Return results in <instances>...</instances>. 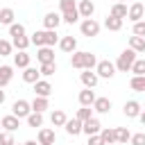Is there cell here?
Masks as SVG:
<instances>
[{"label": "cell", "mask_w": 145, "mask_h": 145, "mask_svg": "<svg viewBox=\"0 0 145 145\" xmlns=\"http://www.w3.org/2000/svg\"><path fill=\"white\" fill-rule=\"evenodd\" d=\"M129 48L138 54V52H145V39L143 36H131L129 39Z\"/></svg>", "instance_id": "cell-31"}, {"label": "cell", "mask_w": 145, "mask_h": 145, "mask_svg": "<svg viewBox=\"0 0 145 145\" xmlns=\"http://www.w3.org/2000/svg\"><path fill=\"white\" fill-rule=\"evenodd\" d=\"M0 127H5V131H11V134H14V131L20 127V118H16L14 113H11V116H5V118L0 120Z\"/></svg>", "instance_id": "cell-13"}, {"label": "cell", "mask_w": 145, "mask_h": 145, "mask_svg": "<svg viewBox=\"0 0 145 145\" xmlns=\"http://www.w3.org/2000/svg\"><path fill=\"white\" fill-rule=\"evenodd\" d=\"M127 14H129L127 5H125V2H116V5L111 7V14H109V16H113V18H120V20H125V18H127Z\"/></svg>", "instance_id": "cell-20"}, {"label": "cell", "mask_w": 145, "mask_h": 145, "mask_svg": "<svg viewBox=\"0 0 145 145\" xmlns=\"http://www.w3.org/2000/svg\"><path fill=\"white\" fill-rule=\"evenodd\" d=\"M131 145H145V134H131Z\"/></svg>", "instance_id": "cell-45"}, {"label": "cell", "mask_w": 145, "mask_h": 145, "mask_svg": "<svg viewBox=\"0 0 145 145\" xmlns=\"http://www.w3.org/2000/svg\"><path fill=\"white\" fill-rule=\"evenodd\" d=\"M95 93H93V88H84V91H79V104L82 106H93L95 104Z\"/></svg>", "instance_id": "cell-17"}, {"label": "cell", "mask_w": 145, "mask_h": 145, "mask_svg": "<svg viewBox=\"0 0 145 145\" xmlns=\"http://www.w3.org/2000/svg\"><path fill=\"white\" fill-rule=\"evenodd\" d=\"M102 131V125H100V120L93 116L91 120H86L84 122V129H82V134H86V136H95V134H100Z\"/></svg>", "instance_id": "cell-8"}, {"label": "cell", "mask_w": 145, "mask_h": 145, "mask_svg": "<svg viewBox=\"0 0 145 145\" xmlns=\"http://www.w3.org/2000/svg\"><path fill=\"white\" fill-rule=\"evenodd\" d=\"M39 70H41V75H45V77H48V75H54V72H57V61H52V63H41Z\"/></svg>", "instance_id": "cell-40"}, {"label": "cell", "mask_w": 145, "mask_h": 145, "mask_svg": "<svg viewBox=\"0 0 145 145\" xmlns=\"http://www.w3.org/2000/svg\"><path fill=\"white\" fill-rule=\"evenodd\" d=\"M36 59H39L41 63H52V61H54V48H48V45L39 48V50H36Z\"/></svg>", "instance_id": "cell-11"}, {"label": "cell", "mask_w": 145, "mask_h": 145, "mask_svg": "<svg viewBox=\"0 0 145 145\" xmlns=\"http://www.w3.org/2000/svg\"><path fill=\"white\" fill-rule=\"evenodd\" d=\"M34 93H36L39 97H50V93H52V84L45 82V79H39V82L34 84Z\"/></svg>", "instance_id": "cell-15"}, {"label": "cell", "mask_w": 145, "mask_h": 145, "mask_svg": "<svg viewBox=\"0 0 145 145\" xmlns=\"http://www.w3.org/2000/svg\"><path fill=\"white\" fill-rule=\"evenodd\" d=\"M29 41H32V45H36V50H39V48H43V45H45V29L34 32V34L29 36Z\"/></svg>", "instance_id": "cell-33"}, {"label": "cell", "mask_w": 145, "mask_h": 145, "mask_svg": "<svg viewBox=\"0 0 145 145\" xmlns=\"http://www.w3.org/2000/svg\"><path fill=\"white\" fill-rule=\"evenodd\" d=\"M138 57H136V52L129 48V50H122L120 52V57H118V61H116V70H120V72H131V66H134V61H136Z\"/></svg>", "instance_id": "cell-2"}, {"label": "cell", "mask_w": 145, "mask_h": 145, "mask_svg": "<svg viewBox=\"0 0 145 145\" xmlns=\"http://www.w3.org/2000/svg\"><path fill=\"white\" fill-rule=\"evenodd\" d=\"M11 50H14V43L7 39H0V57H9Z\"/></svg>", "instance_id": "cell-39"}, {"label": "cell", "mask_w": 145, "mask_h": 145, "mask_svg": "<svg viewBox=\"0 0 145 145\" xmlns=\"http://www.w3.org/2000/svg\"><path fill=\"white\" fill-rule=\"evenodd\" d=\"M95 72H97V77L111 79V77L116 75V63H111V61L102 59V61H97V66H95Z\"/></svg>", "instance_id": "cell-4"}, {"label": "cell", "mask_w": 145, "mask_h": 145, "mask_svg": "<svg viewBox=\"0 0 145 145\" xmlns=\"http://www.w3.org/2000/svg\"><path fill=\"white\" fill-rule=\"evenodd\" d=\"M50 122H52L54 127H63V125L68 122V116H66L61 109H57V111H52V116H50Z\"/></svg>", "instance_id": "cell-25"}, {"label": "cell", "mask_w": 145, "mask_h": 145, "mask_svg": "<svg viewBox=\"0 0 145 145\" xmlns=\"http://www.w3.org/2000/svg\"><path fill=\"white\" fill-rule=\"evenodd\" d=\"M2 102H5V91L0 88V104H2Z\"/></svg>", "instance_id": "cell-49"}, {"label": "cell", "mask_w": 145, "mask_h": 145, "mask_svg": "<svg viewBox=\"0 0 145 145\" xmlns=\"http://www.w3.org/2000/svg\"><path fill=\"white\" fill-rule=\"evenodd\" d=\"M25 120H27V125H29V127H34V129H36V127H43V113L32 111V113H29Z\"/></svg>", "instance_id": "cell-32"}, {"label": "cell", "mask_w": 145, "mask_h": 145, "mask_svg": "<svg viewBox=\"0 0 145 145\" xmlns=\"http://www.w3.org/2000/svg\"><path fill=\"white\" fill-rule=\"evenodd\" d=\"M63 129H66V134H70V136H79L82 129H84V122H79L77 118H72V120H68V122L63 125Z\"/></svg>", "instance_id": "cell-18"}, {"label": "cell", "mask_w": 145, "mask_h": 145, "mask_svg": "<svg viewBox=\"0 0 145 145\" xmlns=\"http://www.w3.org/2000/svg\"><path fill=\"white\" fill-rule=\"evenodd\" d=\"M122 113H125L127 118H138V116H140V102H136V100H129V102H125V106H122Z\"/></svg>", "instance_id": "cell-12"}, {"label": "cell", "mask_w": 145, "mask_h": 145, "mask_svg": "<svg viewBox=\"0 0 145 145\" xmlns=\"http://www.w3.org/2000/svg\"><path fill=\"white\" fill-rule=\"evenodd\" d=\"M61 23H63V20H61V14H57V11H48V14L43 16V27H45V29H57Z\"/></svg>", "instance_id": "cell-6"}, {"label": "cell", "mask_w": 145, "mask_h": 145, "mask_svg": "<svg viewBox=\"0 0 145 145\" xmlns=\"http://www.w3.org/2000/svg\"><path fill=\"white\" fill-rule=\"evenodd\" d=\"M14 77V68L11 66H0V88H5Z\"/></svg>", "instance_id": "cell-24"}, {"label": "cell", "mask_w": 145, "mask_h": 145, "mask_svg": "<svg viewBox=\"0 0 145 145\" xmlns=\"http://www.w3.org/2000/svg\"><path fill=\"white\" fill-rule=\"evenodd\" d=\"M59 9H61V14H66V11H75L77 5H75V0H59Z\"/></svg>", "instance_id": "cell-41"}, {"label": "cell", "mask_w": 145, "mask_h": 145, "mask_svg": "<svg viewBox=\"0 0 145 145\" xmlns=\"http://www.w3.org/2000/svg\"><path fill=\"white\" fill-rule=\"evenodd\" d=\"M129 88L136 93H145V75H134L129 79Z\"/></svg>", "instance_id": "cell-21"}, {"label": "cell", "mask_w": 145, "mask_h": 145, "mask_svg": "<svg viewBox=\"0 0 145 145\" xmlns=\"http://www.w3.org/2000/svg\"><path fill=\"white\" fill-rule=\"evenodd\" d=\"M0 145H16L14 134H11V131H2V134H0Z\"/></svg>", "instance_id": "cell-43"}, {"label": "cell", "mask_w": 145, "mask_h": 145, "mask_svg": "<svg viewBox=\"0 0 145 145\" xmlns=\"http://www.w3.org/2000/svg\"><path fill=\"white\" fill-rule=\"evenodd\" d=\"M70 66L77 68V70H93L97 66V59H95L93 52H72Z\"/></svg>", "instance_id": "cell-1"}, {"label": "cell", "mask_w": 145, "mask_h": 145, "mask_svg": "<svg viewBox=\"0 0 145 145\" xmlns=\"http://www.w3.org/2000/svg\"><path fill=\"white\" fill-rule=\"evenodd\" d=\"M14 18H16V14H14V9L11 7H5V9H0V23L2 25H14Z\"/></svg>", "instance_id": "cell-27"}, {"label": "cell", "mask_w": 145, "mask_h": 145, "mask_svg": "<svg viewBox=\"0 0 145 145\" xmlns=\"http://www.w3.org/2000/svg\"><path fill=\"white\" fill-rule=\"evenodd\" d=\"M23 145H39V140H25Z\"/></svg>", "instance_id": "cell-48"}, {"label": "cell", "mask_w": 145, "mask_h": 145, "mask_svg": "<svg viewBox=\"0 0 145 145\" xmlns=\"http://www.w3.org/2000/svg\"><path fill=\"white\" fill-rule=\"evenodd\" d=\"M11 43H14V48H16L18 52H27V48L32 45V41H29L27 36H16V39H11Z\"/></svg>", "instance_id": "cell-29"}, {"label": "cell", "mask_w": 145, "mask_h": 145, "mask_svg": "<svg viewBox=\"0 0 145 145\" xmlns=\"http://www.w3.org/2000/svg\"><path fill=\"white\" fill-rule=\"evenodd\" d=\"M79 32L84 34V36H97L100 34V23L95 20V18H84L82 23H79Z\"/></svg>", "instance_id": "cell-3"}, {"label": "cell", "mask_w": 145, "mask_h": 145, "mask_svg": "<svg viewBox=\"0 0 145 145\" xmlns=\"http://www.w3.org/2000/svg\"><path fill=\"white\" fill-rule=\"evenodd\" d=\"M79 122H86V120H91L93 118V106H82V109H77V116H75Z\"/></svg>", "instance_id": "cell-34"}, {"label": "cell", "mask_w": 145, "mask_h": 145, "mask_svg": "<svg viewBox=\"0 0 145 145\" xmlns=\"http://www.w3.org/2000/svg\"><path fill=\"white\" fill-rule=\"evenodd\" d=\"M143 16H145V7H143L140 2H134V5L129 7V14H127V18H129L131 23H138V20H143Z\"/></svg>", "instance_id": "cell-10"}, {"label": "cell", "mask_w": 145, "mask_h": 145, "mask_svg": "<svg viewBox=\"0 0 145 145\" xmlns=\"http://www.w3.org/2000/svg\"><path fill=\"white\" fill-rule=\"evenodd\" d=\"M39 79H41V70L32 68V66L23 70V82H25V84H36Z\"/></svg>", "instance_id": "cell-19"}, {"label": "cell", "mask_w": 145, "mask_h": 145, "mask_svg": "<svg viewBox=\"0 0 145 145\" xmlns=\"http://www.w3.org/2000/svg\"><path fill=\"white\" fill-rule=\"evenodd\" d=\"M138 120H140V125L145 127V111H140V116H138Z\"/></svg>", "instance_id": "cell-47"}, {"label": "cell", "mask_w": 145, "mask_h": 145, "mask_svg": "<svg viewBox=\"0 0 145 145\" xmlns=\"http://www.w3.org/2000/svg\"><path fill=\"white\" fill-rule=\"evenodd\" d=\"M48 106H50L48 97H39V95H36V97L32 100V111H36V113H43Z\"/></svg>", "instance_id": "cell-30"}, {"label": "cell", "mask_w": 145, "mask_h": 145, "mask_svg": "<svg viewBox=\"0 0 145 145\" xmlns=\"http://www.w3.org/2000/svg\"><path fill=\"white\" fill-rule=\"evenodd\" d=\"M134 36H143L145 39V20L134 23Z\"/></svg>", "instance_id": "cell-44"}, {"label": "cell", "mask_w": 145, "mask_h": 145, "mask_svg": "<svg viewBox=\"0 0 145 145\" xmlns=\"http://www.w3.org/2000/svg\"><path fill=\"white\" fill-rule=\"evenodd\" d=\"M116 2H125V0H116Z\"/></svg>", "instance_id": "cell-50"}, {"label": "cell", "mask_w": 145, "mask_h": 145, "mask_svg": "<svg viewBox=\"0 0 145 145\" xmlns=\"http://www.w3.org/2000/svg\"><path fill=\"white\" fill-rule=\"evenodd\" d=\"M59 48L63 52L72 54V52H77V39L75 36H63V39H59Z\"/></svg>", "instance_id": "cell-14"}, {"label": "cell", "mask_w": 145, "mask_h": 145, "mask_svg": "<svg viewBox=\"0 0 145 145\" xmlns=\"http://www.w3.org/2000/svg\"><path fill=\"white\" fill-rule=\"evenodd\" d=\"M54 43H59L57 29H45V45H48V48H54Z\"/></svg>", "instance_id": "cell-37"}, {"label": "cell", "mask_w": 145, "mask_h": 145, "mask_svg": "<svg viewBox=\"0 0 145 145\" xmlns=\"http://www.w3.org/2000/svg\"><path fill=\"white\" fill-rule=\"evenodd\" d=\"M97 72H93V70H84V72H79V82L84 84V88H95L97 86Z\"/></svg>", "instance_id": "cell-7"}, {"label": "cell", "mask_w": 145, "mask_h": 145, "mask_svg": "<svg viewBox=\"0 0 145 145\" xmlns=\"http://www.w3.org/2000/svg\"><path fill=\"white\" fill-rule=\"evenodd\" d=\"M29 61H32V57L27 54V52H18V54H14V66L16 68H29Z\"/></svg>", "instance_id": "cell-22"}, {"label": "cell", "mask_w": 145, "mask_h": 145, "mask_svg": "<svg viewBox=\"0 0 145 145\" xmlns=\"http://www.w3.org/2000/svg\"><path fill=\"white\" fill-rule=\"evenodd\" d=\"M86 145H106V143L102 140L100 134H95V136H88V143H86Z\"/></svg>", "instance_id": "cell-46"}, {"label": "cell", "mask_w": 145, "mask_h": 145, "mask_svg": "<svg viewBox=\"0 0 145 145\" xmlns=\"http://www.w3.org/2000/svg\"><path fill=\"white\" fill-rule=\"evenodd\" d=\"M11 113H14L16 118H27V116L32 113V102H27V100H16V102L11 104Z\"/></svg>", "instance_id": "cell-5"}, {"label": "cell", "mask_w": 145, "mask_h": 145, "mask_svg": "<svg viewBox=\"0 0 145 145\" xmlns=\"http://www.w3.org/2000/svg\"><path fill=\"white\" fill-rule=\"evenodd\" d=\"M104 27H106L109 32H120V29H122V20H120V18H113V16H106V18H104Z\"/></svg>", "instance_id": "cell-28"}, {"label": "cell", "mask_w": 145, "mask_h": 145, "mask_svg": "<svg viewBox=\"0 0 145 145\" xmlns=\"http://www.w3.org/2000/svg\"><path fill=\"white\" fill-rule=\"evenodd\" d=\"M9 36H11V39H16V36H25V25H23V23H14V25H9Z\"/></svg>", "instance_id": "cell-36"}, {"label": "cell", "mask_w": 145, "mask_h": 145, "mask_svg": "<svg viewBox=\"0 0 145 145\" xmlns=\"http://www.w3.org/2000/svg\"><path fill=\"white\" fill-rule=\"evenodd\" d=\"M116 140L118 143H127V140H131V134H129V129L127 127H116Z\"/></svg>", "instance_id": "cell-35"}, {"label": "cell", "mask_w": 145, "mask_h": 145, "mask_svg": "<svg viewBox=\"0 0 145 145\" xmlns=\"http://www.w3.org/2000/svg\"><path fill=\"white\" fill-rule=\"evenodd\" d=\"M113 145H122V143H113Z\"/></svg>", "instance_id": "cell-51"}, {"label": "cell", "mask_w": 145, "mask_h": 145, "mask_svg": "<svg viewBox=\"0 0 145 145\" xmlns=\"http://www.w3.org/2000/svg\"><path fill=\"white\" fill-rule=\"evenodd\" d=\"M16 145H18V143H16Z\"/></svg>", "instance_id": "cell-52"}, {"label": "cell", "mask_w": 145, "mask_h": 145, "mask_svg": "<svg viewBox=\"0 0 145 145\" xmlns=\"http://www.w3.org/2000/svg\"><path fill=\"white\" fill-rule=\"evenodd\" d=\"M77 11H79V16H82V18H91V16H93V11H95V5H93L91 0H79Z\"/></svg>", "instance_id": "cell-16"}, {"label": "cell", "mask_w": 145, "mask_h": 145, "mask_svg": "<svg viewBox=\"0 0 145 145\" xmlns=\"http://www.w3.org/2000/svg\"><path fill=\"white\" fill-rule=\"evenodd\" d=\"M82 16H79V11L75 9V11H66V14H61V20L63 23H68V25H72V23H77Z\"/></svg>", "instance_id": "cell-38"}, {"label": "cell", "mask_w": 145, "mask_h": 145, "mask_svg": "<svg viewBox=\"0 0 145 145\" xmlns=\"http://www.w3.org/2000/svg\"><path fill=\"white\" fill-rule=\"evenodd\" d=\"M100 136H102V140H104L106 145H113V143H118V140H116V127H102Z\"/></svg>", "instance_id": "cell-26"}, {"label": "cell", "mask_w": 145, "mask_h": 145, "mask_svg": "<svg viewBox=\"0 0 145 145\" xmlns=\"http://www.w3.org/2000/svg\"><path fill=\"white\" fill-rule=\"evenodd\" d=\"M93 111H97V113H109V111H111V100H109V97H97L95 104H93Z\"/></svg>", "instance_id": "cell-23"}, {"label": "cell", "mask_w": 145, "mask_h": 145, "mask_svg": "<svg viewBox=\"0 0 145 145\" xmlns=\"http://www.w3.org/2000/svg\"><path fill=\"white\" fill-rule=\"evenodd\" d=\"M131 72L134 75H145V59H136L134 66H131Z\"/></svg>", "instance_id": "cell-42"}, {"label": "cell", "mask_w": 145, "mask_h": 145, "mask_svg": "<svg viewBox=\"0 0 145 145\" xmlns=\"http://www.w3.org/2000/svg\"><path fill=\"white\" fill-rule=\"evenodd\" d=\"M57 143V134L54 129H39V145H54Z\"/></svg>", "instance_id": "cell-9"}]
</instances>
